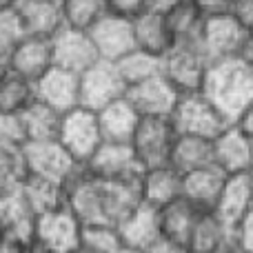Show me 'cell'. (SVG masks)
<instances>
[{
  "instance_id": "cell-1",
  "label": "cell",
  "mask_w": 253,
  "mask_h": 253,
  "mask_svg": "<svg viewBox=\"0 0 253 253\" xmlns=\"http://www.w3.org/2000/svg\"><path fill=\"white\" fill-rule=\"evenodd\" d=\"M202 93L233 125L253 102V65L242 56L211 62Z\"/></svg>"
},
{
  "instance_id": "cell-2",
  "label": "cell",
  "mask_w": 253,
  "mask_h": 253,
  "mask_svg": "<svg viewBox=\"0 0 253 253\" xmlns=\"http://www.w3.org/2000/svg\"><path fill=\"white\" fill-rule=\"evenodd\" d=\"M211 62L196 44H175L167 56L160 58V74L171 83L180 96L200 93L205 87Z\"/></svg>"
},
{
  "instance_id": "cell-3",
  "label": "cell",
  "mask_w": 253,
  "mask_h": 253,
  "mask_svg": "<svg viewBox=\"0 0 253 253\" xmlns=\"http://www.w3.org/2000/svg\"><path fill=\"white\" fill-rule=\"evenodd\" d=\"M178 138L180 133L171 118H142L131 140V147L142 169L147 171L171 165V156H173Z\"/></svg>"
},
{
  "instance_id": "cell-4",
  "label": "cell",
  "mask_w": 253,
  "mask_h": 253,
  "mask_svg": "<svg viewBox=\"0 0 253 253\" xmlns=\"http://www.w3.org/2000/svg\"><path fill=\"white\" fill-rule=\"evenodd\" d=\"M58 140L78 165L87 167L89 160L96 156V151L105 142L98 114L84 109V107H78V109L65 114Z\"/></svg>"
},
{
  "instance_id": "cell-5",
  "label": "cell",
  "mask_w": 253,
  "mask_h": 253,
  "mask_svg": "<svg viewBox=\"0 0 253 253\" xmlns=\"http://www.w3.org/2000/svg\"><path fill=\"white\" fill-rule=\"evenodd\" d=\"M171 120L180 135H198L209 140H215L229 126L227 118L202 91L180 98Z\"/></svg>"
},
{
  "instance_id": "cell-6",
  "label": "cell",
  "mask_w": 253,
  "mask_h": 253,
  "mask_svg": "<svg viewBox=\"0 0 253 253\" xmlns=\"http://www.w3.org/2000/svg\"><path fill=\"white\" fill-rule=\"evenodd\" d=\"M129 87L125 84L118 67L109 60H98L91 69L80 74V107L89 111H102L105 107L126 98Z\"/></svg>"
},
{
  "instance_id": "cell-7",
  "label": "cell",
  "mask_w": 253,
  "mask_h": 253,
  "mask_svg": "<svg viewBox=\"0 0 253 253\" xmlns=\"http://www.w3.org/2000/svg\"><path fill=\"white\" fill-rule=\"evenodd\" d=\"M29 175L47 178L53 182L67 184L83 165L71 158V153L60 144V140H42V142L22 144Z\"/></svg>"
},
{
  "instance_id": "cell-8",
  "label": "cell",
  "mask_w": 253,
  "mask_h": 253,
  "mask_svg": "<svg viewBox=\"0 0 253 253\" xmlns=\"http://www.w3.org/2000/svg\"><path fill=\"white\" fill-rule=\"evenodd\" d=\"M249 38L251 36L242 29L240 22L231 13H227V16L207 18L198 47L202 49V53L207 56L209 62H218L227 60V58L242 56Z\"/></svg>"
},
{
  "instance_id": "cell-9",
  "label": "cell",
  "mask_w": 253,
  "mask_h": 253,
  "mask_svg": "<svg viewBox=\"0 0 253 253\" xmlns=\"http://www.w3.org/2000/svg\"><path fill=\"white\" fill-rule=\"evenodd\" d=\"M83 240V222L69 207L49 211L36 220L34 242L53 253H74Z\"/></svg>"
},
{
  "instance_id": "cell-10",
  "label": "cell",
  "mask_w": 253,
  "mask_h": 253,
  "mask_svg": "<svg viewBox=\"0 0 253 253\" xmlns=\"http://www.w3.org/2000/svg\"><path fill=\"white\" fill-rule=\"evenodd\" d=\"M51 51H53V67L74 71V74H84L98 60H102L89 31L71 29V27H62L53 36Z\"/></svg>"
},
{
  "instance_id": "cell-11",
  "label": "cell",
  "mask_w": 253,
  "mask_h": 253,
  "mask_svg": "<svg viewBox=\"0 0 253 253\" xmlns=\"http://www.w3.org/2000/svg\"><path fill=\"white\" fill-rule=\"evenodd\" d=\"M180 93L162 74L135 84L126 91V100L135 107L142 118H171L180 102Z\"/></svg>"
},
{
  "instance_id": "cell-12",
  "label": "cell",
  "mask_w": 253,
  "mask_h": 253,
  "mask_svg": "<svg viewBox=\"0 0 253 253\" xmlns=\"http://www.w3.org/2000/svg\"><path fill=\"white\" fill-rule=\"evenodd\" d=\"M87 169L102 180H138L144 173L133 147L123 142H102Z\"/></svg>"
},
{
  "instance_id": "cell-13",
  "label": "cell",
  "mask_w": 253,
  "mask_h": 253,
  "mask_svg": "<svg viewBox=\"0 0 253 253\" xmlns=\"http://www.w3.org/2000/svg\"><path fill=\"white\" fill-rule=\"evenodd\" d=\"M38 215L29 207L22 189L0 193V238L16 242H34Z\"/></svg>"
},
{
  "instance_id": "cell-14",
  "label": "cell",
  "mask_w": 253,
  "mask_h": 253,
  "mask_svg": "<svg viewBox=\"0 0 253 253\" xmlns=\"http://www.w3.org/2000/svg\"><path fill=\"white\" fill-rule=\"evenodd\" d=\"M36 100L44 102L58 114H69L80 107V74L51 67L36 83Z\"/></svg>"
},
{
  "instance_id": "cell-15",
  "label": "cell",
  "mask_w": 253,
  "mask_h": 253,
  "mask_svg": "<svg viewBox=\"0 0 253 253\" xmlns=\"http://www.w3.org/2000/svg\"><path fill=\"white\" fill-rule=\"evenodd\" d=\"M93 44L102 60L116 62L129 51L135 49V36H133V20L105 13L96 25L89 29Z\"/></svg>"
},
{
  "instance_id": "cell-16",
  "label": "cell",
  "mask_w": 253,
  "mask_h": 253,
  "mask_svg": "<svg viewBox=\"0 0 253 253\" xmlns=\"http://www.w3.org/2000/svg\"><path fill=\"white\" fill-rule=\"evenodd\" d=\"M16 16L25 36L34 38H53L65 27L62 0H20Z\"/></svg>"
},
{
  "instance_id": "cell-17",
  "label": "cell",
  "mask_w": 253,
  "mask_h": 253,
  "mask_svg": "<svg viewBox=\"0 0 253 253\" xmlns=\"http://www.w3.org/2000/svg\"><path fill=\"white\" fill-rule=\"evenodd\" d=\"M213 153L215 167H220L227 175L249 173L253 167V140L236 125H229L213 140Z\"/></svg>"
},
{
  "instance_id": "cell-18",
  "label": "cell",
  "mask_w": 253,
  "mask_h": 253,
  "mask_svg": "<svg viewBox=\"0 0 253 253\" xmlns=\"http://www.w3.org/2000/svg\"><path fill=\"white\" fill-rule=\"evenodd\" d=\"M7 67L16 71L18 76L38 83L44 74L53 67V51H51V38H34V36H25L20 40L13 53L9 56Z\"/></svg>"
},
{
  "instance_id": "cell-19",
  "label": "cell",
  "mask_w": 253,
  "mask_h": 253,
  "mask_svg": "<svg viewBox=\"0 0 253 253\" xmlns=\"http://www.w3.org/2000/svg\"><path fill=\"white\" fill-rule=\"evenodd\" d=\"M240 240L236 236V229H229L213 211H207L200 215L196 229L189 240L191 253H236L240 251Z\"/></svg>"
},
{
  "instance_id": "cell-20",
  "label": "cell",
  "mask_w": 253,
  "mask_h": 253,
  "mask_svg": "<svg viewBox=\"0 0 253 253\" xmlns=\"http://www.w3.org/2000/svg\"><path fill=\"white\" fill-rule=\"evenodd\" d=\"M229 175L220 167L211 165L205 169L191 171L182 175V198L198 207L202 211H213L218 205L222 189L227 184Z\"/></svg>"
},
{
  "instance_id": "cell-21",
  "label": "cell",
  "mask_w": 253,
  "mask_h": 253,
  "mask_svg": "<svg viewBox=\"0 0 253 253\" xmlns=\"http://www.w3.org/2000/svg\"><path fill=\"white\" fill-rule=\"evenodd\" d=\"M118 233L123 247L147 253L162 238L160 211L149 205H140L129 218L118 224Z\"/></svg>"
},
{
  "instance_id": "cell-22",
  "label": "cell",
  "mask_w": 253,
  "mask_h": 253,
  "mask_svg": "<svg viewBox=\"0 0 253 253\" xmlns=\"http://www.w3.org/2000/svg\"><path fill=\"white\" fill-rule=\"evenodd\" d=\"M140 189H142L144 205L160 211L182 198V173L171 165L147 169L140 178Z\"/></svg>"
},
{
  "instance_id": "cell-23",
  "label": "cell",
  "mask_w": 253,
  "mask_h": 253,
  "mask_svg": "<svg viewBox=\"0 0 253 253\" xmlns=\"http://www.w3.org/2000/svg\"><path fill=\"white\" fill-rule=\"evenodd\" d=\"M251 207H253V187H251L249 173L229 175L213 213L229 229H238V224L245 220V215L251 211Z\"/></svg>"
},
{
  "instance_id": "cell-24",
  "label": "cell",
  "mask_w": 253,
  "mask_h": 253,
  "mask_svg": "<svg viewBox=\"0 0 253 253\" xmlns=\"http://www.w3.org/2000/svg\"><path fill=\"white\" fill-rule=\"evenodd\" d=\"M133 36H135V49L147 51L151 56H167L171 49L175 47V38L169 29L165 13L147 11L133 20Z\"/></svg>"
},
{
  "instance_id": "cell-25",
  "label": "cell",
  "mask_w": 253,
  "mask_h": 253,
  "mask_svg": "<svg viewBox=\"0 0 253 253\" xmlns=\"http://www.w3.org/2000/svg\"><path fill=\"white\" fill-rule=\"evenodd\" d=\"M98 120H100V129H102L105 142L131 144L142 116L135 111V107L131 105L126 98H123V100H118V102H114V105L105 107L102 111H98Z\"/></svg>"
},
{
  "instance_id": "cell-26",
  "label": "cell",
  "mask_w": 253,
  "mask_h": 253,
  "mask_svg": "<svg viewBox=\"0 0 253 253\" xmlns=\"http://www.w3.org/2000/svg\"><path fill=\"white\" fill-rule=\"evenodd\" d=\"M202 213H207V211L198 209L187 198H178L175 202H171L165 209H160L162 238H169V240H175V242H180V245L189 247L191 233H193V229H196Z\"/></svg>"
},
{
  "instance_id": "cell-27",
  "label": "cell",
  "mask_w": 253,
  "mask_h": 253,
  "mask_svg": "<svg viewBox=\"0 0 253 253\" xmlns=\"http://www.w3.org/2000/svg\"><path fill=\"white\" fill-rule=\"evenodd\" d=\"M18 120H20L25 142H42V140H58L62 114L47 107L44 102L34 100L18 116Z\"/></svg>"
},
{
  "instance_id": "cell-28",
  "label": "cell",
  "mask_w": 253,
  "mask_h": 253,
  "mask_svg": "<svg viewBox=\"0 0 253 253\" xmlns=\"http://www.w3.org/2000/svg\"><path fill=\"white\" fill-rule=\"evenodd\" d=\"M211 165H215L213 140L198 138V135H180L175 142L173 156H171V167H175L184 175Z\"/></svg>"
},
{
  "instance_id": "cell-29",
  "label": "cell",
  "mask_w": 253,
  "mask_h": 253,
  "mask_svg": "<svg viewBox=\"0 0 253 253\" xmlns=\"http://www.w3.org/2000/svg\"><path fill=\"white\" fill-rule=\"evenodd\" d=\"M20 189L36 215H44L49 211L67 207V189L60 182L38 178V175H29Z\"/></svg>"
},
{
  "instance_id": "cell-30",
  "label": "cell",
  "mask_w": 253,
  "mask_h": 253,
  "mask_svg": "<svg viewBox=\"0 0 253 253\" xmlns=\"http://www.w3.org/2000/svg\"><path fill=\"white\" fill-rule=\"evenodd\" d=\"M167 16V22H169V29L175 38V44H200V36L202 29H205V13L196 7L193 0H187V2L178 4L175 9H171Z\"/></svg>"
},
{
  "instance_id": "cell-31",
  "label": "cell",
  "mask_w": 253,
  "mask_h": 253,
  "mask_svg": "<svg viewBox=\"0 0 253 253\" xmlns=\"http://www.w3.org/2000/svg\"><path fill=\"white\" fill-rule=\"evenodd\" d=\"M36 100V84L7 67L0 76V114L20 116Z\"/></svg>"
},
{
  "instance_id": "cell-32",
  "label": "cell",
  "mask_w": 253,
  "mask_h": 253,
  "mask_svg": "<svg viewBox=\"0 0 253 253\" xmlns=\"http://www.w3.org/2000/svg\"><path fill=\"white\" fill-rule=\"evenodd\" d=\"M118 67V74L123 76L126 87H135V84L144 83L149 78H156L160 74V58L151 56L147 51H140V49H133L126 56H123L120 60L114 62Z\"/></svg>"
},
{
  "instance_id": "cell-33",
  "label": "cell",
  "mask_w": 253,
  "mask_h": 253,
  "mask_svg": "<svg viewBox=\"0 0 253 253\" xmlns=\"http://www.w3.org/2000/svg\"><path fill=\"white\" fill-rule=\"evenodd\" d=\"M29 178L22 144H0V193L20 189Z\"/></svg>"
},
{
  "instance_id": "cell-34",
  "label": "cell",
  "mask_w": 253,
  "mask_h": 253,
  "mask_svg": "<svg viewBox=\"0 0 253 253\" xmlns=\"http://www.w3.org/2000/svg\"><path fill=\"white\" fill-rule=\"evenodd\" d=\"M65 27L89 31L107 13L105 0H62Z\"/></svg>"
},
{
  "instance_id": "cell-35",
  "label": "cell",
  "mask_w": 253,
  "mask_h": 253,
  "mask_svg": "<svg viewBox=\"0 0 253 253\" xmlns=\"http://www.w3.org/2000/svg\"><path fill=\"white\" fill-rule=\"evenodd\" d=\"M80 245L98 253H118L123 249L118 227H111V224H87V227H83Z\"/></svg>"
},
{
  "instance_id": "cell-36",
  "label": "cell",
  "mask_w": 253,
  "mask_h": 253,
  "mask_svg": "<svg viewBox=\"0 0 253 253\" xmlns=\"http://www.w3.org/2000/svg\"><path fill=\"white\" fill-rule=\"evenodd\" d=\"M22 38H25V31H22L20 20L16 16V9L0 11V62L7 65L9 56L20 44Z\"/></svg>"
},
{
  "instance_id": "cell-37",
  "label": "cell",
  "mask_w": 253,
  "mask_h": 253,
  "mask_svg": "<svg viewBox=\"0 0 253 253\" xmlns=\"http://www.w3.org/2000/svg\"><path fill=\"white\" fill-rule=\"evenodd\" d=\"M107 13L126 18V20H135L149 9V0H105Z\"/></svg>"
},
{
  "instance_id": "cell-38",
  "label": "cell",
  "mask_w": 253,
  "mask_h": 253,
  "mask_svg": "<svg viewBox=\"0 0 253 253\" xmlns=\"http://www.w3.org/2000/svg\"><path fill=\"white\" fill-rule=\"evenodd\" d=\"M0 144H25L18 116L0 114Z\"/></svg>"
},
{
  "instance_id": "cell-39",
  "label": "cell",
  "mask_w": 253,
  "mask_h": 253,
  "mask_svg": "<svg viewBox=\"0 0 253 253\" xmlns=\"http://www.w3.org/2000/svg\"><path fill=\"white\" fill-rule=\"evenodd\" d=\"M231 16L240 22V27L253 36V0H233Z\"/></svg>"
},
{
  "instance_id": "cell-40",
  "label": "cell",
  "mask_w": 253,
  "mask_h": 253,
  "mask_svg": "<svg viewBox=\"0 0 253 253\" xmlns=\"http://www.w3.org/2000/svg\"><path fill=\"white\" fill-rule=\"evenodd\" d=\"M193 2L205 13V18L227 16V13H231V7H233V0H193Z\"/></svg>"
},
{
  "instance_id": "cell-41",
  "label": "cell",
  "mask_w": 253,
  "mask_h": 253,
  "mask_svg": "<svg viewBox=\"0 0 253 253\" xmlns=\"http://www.w3.org/2000/svg\"><path fill=\"white\" fill-rule=\"evenodd\" d=\"M236 236H238V240H240L242 249L247 253H253V207H251L249 213L245 215V220L238 224Z\"/></svg>"
},
{
  "instance_id": "cell-42",
  "label": "cell",
  "mask_w": 253,
  "mask_h": 253,
  "mask_svg": "<svg viewBox=\"0 0 253 253\" xmlns=\"http://www.w3.org/2000/svg\"><path fill=\"white\" fill-rule=\"evenodd\" d=\"M147 253H191V251H189L187 245H180V242L169 240V238H160Z\"/></svg>"
},
{
  "instance_id": "cell-43",
  "label": "cell",
  "mask_w": 253,
  "mask_h": 253,
  "mask_svg": "<svg viewBox=\"0 0 253 253\" xmlns=\"http://www.w3.org/2000/svg\"><path fill=\"white\" fill-rule=\"evenodd\" d=\"M233 125H236L245 135H249V138L253 140V102H251L249 107H247L245 111H242V116H240V118H238Z\"/></svg>"
},
{
  "instance_id": "cell-44",
  "label": "cell",
  "mask_w": 253,
  "mask_h": 253,
  "mask_svg": "<svg viewBox=\"0 0 253 253\" xmlns=\"http://www.w3.org/2000/svg\"><path fill=\"white\" fill-rule=\"evenodd\" d=\"M182 2H187V0H149V9L158 13H169L171 9H175Z\"/></svg>"
},
{
  "instance_id": "cell-45",
  "label": "cell",
  "mask_w": 253,
  "mask_h": 253,
  "mask_svg": "<svg viewBox=\"0 0 253 253\" xmlns=\"http://www.w3.org/2000/svg\"><path fill=\"white\" fill-rule=\"evenodd\" d=\"M18 2L20 0H0V11H11V9H16Z\"/></svg>"
},
{
  "instance_id": "cell-46",
  "label": "cell",
  "mask_w": 253,
  "mask_h": 253,
  "mask_svg": "<svg viewBox=\"0 0 253 253\" xmlns=\"http://www.w3.org/2000/svg\"><path fill=\"white\" fill-rule=\"evenodd\" d=\"M29 253H53V251H49V249H44V247H40V245H31V249H29Z\"/></svg>"
},
{
  "instance_id": "cell-47",
  "label": "cell",
  "mask_w": 253,
  "mask_h": 253,
  "mask_svg": "<svg viewBox=\"0 0 253 253\" xmlns=\"http://www.w3.org/2000/svg\"><path fill=\"white\" fill-rule=\"evenodd\" d=\"M74 253H98V251H93V249H87V247H83V245H80V247H78V249H76Z\"/></svg>"
},
{
  "instance_id": "cell-48",
  "label": "cell",
  "mask_w": 253,
  "mask_h": 253,
  "mask_svg": "<svg viewBox=\"0 0 253 253\" xmlns=\"http://www.w3.org/2000/svg\"><path fill=\"white\" fill-rule=\"evenodd\" d=\"M118 253H144V251H138V249H129V247H123Z\"/></svg>"
},
{
  "instance_id": "cell-49",
  "label": "cell",
  "mask_w": 253,
  "mask_h": 253,
  "mask_svg": "<svg viewBox=\"0 0 253 253\" xmlns=\"http://www.w3.org/2000/svg\"><path fill=\"white\" fill-rule=\"evenodd\" d=\"M4 69H7V65H4V62H0V76L4 74Z\"/></svg>"
},
{
  "instance_id": "cell-50",
  "label": "cell",
  "mask_w": 253,
  "mask_h": 253,
  "mask_svg": "<svg viewBox=\"0 0 253 253\" xmlns=\"http://www.w3.org/2000/svg\"><path fill=\"white\" fill-rule=\"evenodd\" d=\"M249 180H251V187H253V167H251V171H249Z\"/></svg>"
},
{
  "instance_id": "cell-51",
  "label": "cell",
  "mask_w": 253,
  "mask_h": 253,
  "mask_svg": "<svg viewBox=\"0 0 253 253\" xmlns=\"http://www.w3.org/2000/svg\"><path fill=\"white\" fill-rule=\"evenodd\" d=\"M236 253H247V251H245V249H240V251H236Z\"/></svg>"
}]
</instances>
